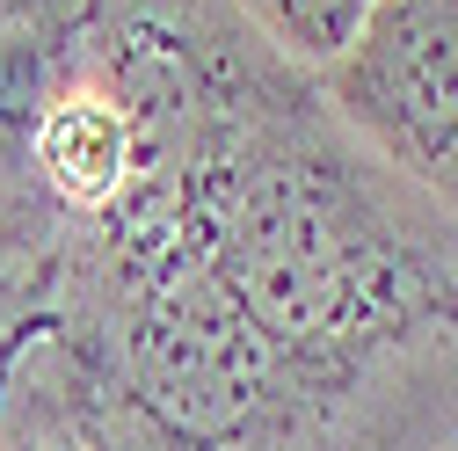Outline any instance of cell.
<instances>
[{"label":"cell","mask_w":458,"mask_h":451,"mask_svg":"<svg viewBox=\"0 0 458 451\" xmlns=\"http://www.w3.org/2000/svg\"><path fill=\"white\" fill-rule=\"evenodd\" d=\"M146 451H444L458 437V211L408 190L306 81L59 234Z\"/></svg>","instance_id":"obj_1"},{"label":"cell","mask_w":458,"mask_h":451,"mask_svg":"<svg viewBox=\"0 0 458 451\" xmlns=\"http://www.w3.org/2000/svg\"><path fill=\"white\" fill-rule=\"evenodd\" d=\"M313 88L378 167L458 211V0H371Z\"/></svg>","instance_id":"obj_2"},{"label":"cell","mask_w":458,"mask_h":451,"mask_svg":"<svg viewBox=\"0 0 458 451\" xmlns=\"http://www.w3.org/2000/svg\"><path fill=\"white\" fill-rule=\"evenodd\" d=\"M81 8L88 0H0V190L22 204H37L30 139L81 73Z\"/></svg>","instance_id":"obj_3"},{"label":"cell","mask_w":458,"mask_h":451,"mask_svg":"<svg viewBox=\"0 0 458 451\" xmlns=\"http://www.w3.org/2000/svg\"><path fill=\"white\" fill-rule=\"evenodd\" d=\"M233 8L276 59H292L299 73H320L350 51V37L371 15V0H233Z\"/></svg>","instance_id":"obj_4"},{"label":"cell","mask_w":458,"mask_h":451,"mask_svg":"<svg viewBox=\"0 0 458 451\" xmlns=\"http://www.w3.org/2000/svg\"><path fill=\"white\" fill-rule=\"evenodd\" d=\"M51 255H59V218L0 190V343L22 335L44 306Z\"/></svg>","instance_id":"obj_5"},{"label":"cell","mask_w":458,"mask_h":451,"mask_svg":"<svg viewBox=\"0 0 458 451\" xmlns=\"http://www.w3.org/2000/svg\"><path fill=\"white\" fill-rule=\"evenodd\" d=\"M15 343H22V335H8V343H0V422H8V364H15Z\"/></svg>","instance_id":"obj_6"},{"label":"cell","mask_w":458,"mask_h":451,"mask_svg":"<svg viewBox=\"0 0 458 451\" xmlns=\"http://www.w3.org/2000/svg\"><path fill=\"white\" fill-rule=\"evenodd\" d=\"M444 451H458V437H451V444H444Z\"/></svg>","instance_id":"obj_7"},{"label":"cell","mask_w":458,"mask_h":451,"mask_svg":"<svg viewBox=\"0 0 458 451\" xmlns=\"http://www.w3.org/2000/svg\"><path fill=\"white\" fill-rule=\"evenodd\" d=\"M0 451H15V444H0Z\"/></svg>","instance_id":"obj_8"}]
</instances>
